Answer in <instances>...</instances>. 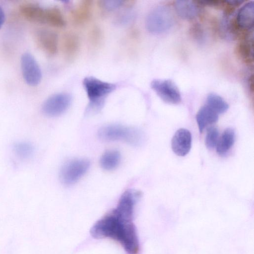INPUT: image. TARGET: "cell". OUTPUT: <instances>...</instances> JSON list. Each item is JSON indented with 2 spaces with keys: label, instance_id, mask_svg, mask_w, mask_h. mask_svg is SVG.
Masks as SVG:
<instances>
[{
  "label": "cell",
  "instance_id": "603a6c76",
  "mask_svg": "<svg viewBox=\"0 0 254 254\" xmlns=\"http://www.w3.org/2000/svg\"><path fill=\"white\" fill-rule=\"evenodd\" d=\"M16 155L19 158L25 160L31 157L34 153V147L29 142L21 141L16 143L13 146Z\"/></svg>",
  "mask_w": 254,
  "mask_h": 254
},
{
  "label": "cell",
  "instance_id": "e0dca14e",
  "mask_svg": "<svg viewBox=\"0 0 254 254\" xmlns=\"http://www.w3.org/2000/svg\"><path fill=\"white\" fill-rule=\"evenodd\" d=\"M45 23L56 28L64 26L65 19L59 7L52 6L45 9Z\"/></svg>",
  "mask_w": 254,
  "mask_h": 254
},
{
  "label": "cell",
  "instance_id": "3957f363",
  "mask_svg": "<svg viewBox=\"0 0 254 254\" xmlns=\"http://www.w3.org/2000/svg\"><path fill=\"white\" fill-rule=\"evenodd\" d=\"M100 138L106 141H122L133 146H139L144 141L143 132L136 127L119 125H109L98 132Z\"/></svg>",
  "mask_w": 254,
  "mask_h": 254
},
{
  "label": "cell",
  "instance_id": "8fae6325",
  "mask_svg": "<svg viewBox=\"0 0 254 254\" xmlns=\"http://www.w3.org/2000/svg\"><path fill=\"white\" fill-rule=\"evenodd\" d=\"M191 142L192 137L190 131L186 128H180L176 131L172 137V150L178 156H185L191 149Z\"/></svg>",
  "mask_w": 254,
  "mask_h": 254
},
{
  "label": "cell",
  "instance_id": "cb8c5ba5",
  "mask_svg": "<svg viewBox=\"0 0 254 254\" xmlns=\"http://www.w3.org/2000/svg\"><path fill=\"white\" fill-rule=\"evenodd\" d=\"M103 32L100 27L93 26L88 32V40L90 46L93 48H98L103 40Z\"/></svg>",
  "mask_w": 254,
  "mask_h": 254
},
{
  "label": "cell",
  "instance_id": "9c48e42d",
  "mask_svg": "<svg viewBox=\"0 0 254 254\" xmlns=\"http://www.w3.org/2000/svg\"><path fill=\"white\" fill-rule=\"evenodd\" d=\"M35 40L38 46L49 56L55 55L58 50L59 39L54 31L46 29L38 30L35 33Z\"/></svg>",
  "mask_w": 254,
  "mask_h": 254
},
{
  "label": "cell",
  "instance_id": "2e32d148",
  "mask_svg": "<svg viewBox=\"0 0 254 254\" xmlns=\"http://www.w3.org/2000/svg\"><path fill=\"white\" fill-rule=\"evenodd\" d=\"M218 120V114L206 105L201 107L196 115V121L200 133L206 127L215 123Z\"/></svg>",
  "mask_w": 254,
  "mask_h": 254
},
{
  "label": "cell",
  "instance_id": "4fadbf2b",
  "mask_svg": "<svg viewBox=\"0 0 254 254\" xmlns=\"http://www.w3.org/2000/svg\"><path fill=\"white\" fill-rule=\"evenodd\" d=\"M45 9L38 4L23 3L19 7L21 15L27 20L37 23H45Z\"/></svg>",
  "mask_w": 254,
  "mask_h": 254
},
{
  "label": "cell",
  "instance_id": "7c38bea8",
  "mask_svg": "<svg viewBox=\"0 0 254 254\" xmlns=\"http://www.w3.org/2000/svg\"><path fill=\"white\" fill-rule=\"evenodd\" d=\"M93 1L81 0L70 11V18L75 25H81L86 23L92 14Z\"/></svg>",
  "mask_w": 254,
  "mask_h": 254
},
{
  "label": "cell",
  "instance_id": "5b68a950",
  "mask_svg": "<svg viewBox=\"0 0 254 254\" xmlns=\"http://www.w3.org/2000/svg\"><path fill=\"white\" fill-rule=\"evenodd\" d=\"M89 160L84 158L75 159L65 163L60 172V178L64 185H70L78 181L88 171Z\"/></svg>",
  "mask_w": 254,
  "mask_h": 254
},
{
  "label": "cell",
  "instance_id": "4316f807",
  "mask_svg": "<svg viewBox=\"0 0 254 254\" xmlns=\"http://www.w3.org/2000/svg\"><path fill=\"white\" fill-rule=\"evenodd\" d=\"M5 20V14L2 7L0 5V29L2 26Z\"/></svg>",
  "mask_w": 254,
  "mask_h": 254
},
{
  "label": "cell",
  "instance_id": "30bf717a",
  "mask_svg": "<svg viewBox=\"0 0 254 254\" xmlns=\"http://www.w3.org/2000/svg\"><path fill=\"white\" fill-rule=\"evenodd\" d=\"M61 50L64 59L68 62H73L78 56L80 49L79 36L73 32L65 33L61 40Z\"/></svg>",
  "mask_w": 254,
  "mask_h": 254
},
{
  "label": "cell",
  "instance_id": "277c9868",
  "mask_svg": "<svg viewBox=\"0 0 254 254\" xmlns=\"http://www.w3.org/2000/svg\"><path fill=\"white\" fill-rule=\"evenodd\" d=\"M174 19L170 9L165 5H158L151 10L145 20L147 31L158 35L168 31L173 26Z\"/></svg>",
  "mask_w": 254,
  "mask_h": 254
},
{
  "label": "cell",
  "instance_id": "8992f818",
  "mask_svg": "<svg viewBox=\"0 0 254 254\" xmlns=\"http://www.w3.org/2000/svg\"><path fill=\"white\" fill-rule=\"evenodd\" d=\"M150 86L158 96L166 103L176 105L182 101L180 91L171 80L155 79L151 81Z\"/></svg>",
  "mask_w": 254,
  "mask_h": 254
},
{
  "label": "cell",
  "instance_id": "484cf974",
  "mask_svg": "<svg viewBox=\"0 0 254 254\" xmlns=\"http://www.w3.org/2000/svg\"><path fill=\"white\" fill-rule=\"evenodd\" d=\"M134 14L130 10L125 11L117 17L116 23L119 24H125L129 23L134 18Z\"/></svg>",
  "mask_w": 254,
  "mask_h": 254
},
{
  "label": "cell",
  "instance_id": "6da1fadb",
  "mask_svg": "<svg viewBox=\"0 0 254 254\" xmlns=\"http://www.w3.org/2000/svg\"><path fill=\"white\" fill-rule=\"evenodd\" d=\"M140 196L137 190L126 191L116 207L92 227L91 236L96 239H112L120 244L127 254H138L139 244L133 218Z\"/></svg>",
  "mask_w": 254,
  "mask_h": 254
},
{
  "label": "cell",
  "instance_id": "ba28073f",
  "mask_svg": "<svg viewBox=\"0 0 254 254\" xmlns=\"http://www.w3.org/2000/svg\"><path fill=\"white\" fill-rule=\"evenodd\" d=\"M23 77L30 86L38 85L42 79L41 68L34 57L29 53L23 54L20 60Z\"/></svg>",
  "mask_w": 254,
  "mask_h": 254
},
{
  "label": "cell",
  "instance_id": "5bb4252c",
  "mask_svg": "<svg viewBox=\"0 0 254 254\" xmlns=\"http://www.w3.org/2000/svg\"><path fill=\"white\" fill-rule=\"evenodd\" d=\"M254 21V5L253 1L244 4L239 10L236 23L239 28L250 30L253 27Z\"/></svg>",
  "mask_w": 254,
  "mask_h": 254
},
{
  "label": "cell",
  "instance_id": "ac0fdd59",
  "mask_svg": "<svg viewBox=\"0 0 254 254\" xmlns=\"http://www.w3.org/2000/svg\"><path fill=\"white\" fill-rule=\"evenodd\" d=\"M235 139V132L231 128L226 129L219 138L216 145L217 153L220 155H225L232 147Z\"/></svg>",
  "mask_w": 254,
  "mask_h": 254
},
{
  "label": "cell",
  "instance_id": "d6986e66",
  "mask_svg": "<svg viewBox=\"0 0 254 254\" xmlns=\"http://www.w3.org/2000/svg\"><path fill=\"white\" fill-rule=\"evenodd\" d=\"M121 158L120 153L118 150H109L102 155L100 164L103 169L108 171L112 170L119 165Z\"/></svg>",
  "mask_w": 254,
  "mask_h": 254
},
{
  "label": "cell",
  "instance_id": "7a4b0ae2",
  "mask_svg": "<svg viewBox=\"0 0 254 254\" xmlns=\"http://www.w3.org/2000/svg\"><path fill=\"white\" fill-rule=\"evenodd\" d=\"M82 84L89 100L86 109L89 114L100 111L107 97L117 88L116 84L104 81L93 76L85 77Z\"/></svg>",
  "mask_w": 254,
  "mask_h": 254
},
{
  "label": "cell",
  "instance_id": "44dd1931",
  "mask_svg": "<svg viewBox=\"0 0 254 254\" xmlns=\"http://www.w3.org/2000/svg\"><path fill=\"white\" fill-rule=\"evenodd\" d=\"M132 1L123 0H100L97 1L99 8L103 12H111L121 7H130L132 5Z\"/></svg>",
  "mask_w": 254,
  "mask_h": 254
},
{
  "label": "cell",
  "instance_id": "d4e9b609",
  "mask_svg": "<svg viewBox=\"0 0 254 254\" xmlns=\"http://www.w3.org/2000/svg\"><path fill=\"white\" fill-rule=\"evenodd\" d=\"M219 139V131L214 127H209L205 138V144L209 149L214 148L216 146Z\"/></svg>",
  "mask_w": 254,
  "mask_h": 254
},
{
  "label": "cell",
  "instance_id": "7402d4cb",
  "mask_svg": "<svg viewBox=\"0 0 254 254\" xmlns=\"http://www.w3.org/2000/svg\"><path fill=\"white\" fill-rule=\"evenodd\" d=\"M238 52L241 57L247 63L253 61V38L249 37L245 41L240 43L238 47Z\"/></svg>",
  "mask_w": 254,
  "mask_h": 254
},
{
  "label": "cell",
  "instance_id": "52a82bcc",
  "mask_svg": "<svg viewBox=\"0 0 254 254\" xmlns=\"http://www.w3.org/2000/svg\"><path fill=\"white\" fill-rule=\"evenodd\" d=\"M71 101V96L67 93L54 94L49 97L43 104L42 112L49 117L59 116L68 109Z\"/></svg>",
  "mask_w": 254,
  "mask_h": 254
},
{
  "label": "cell",
  "instance_id": "ffe728a7",
  "mask_svg": "<svg viewBox=\"0 0 254 254\" xmlns=\"http://www.w3.org/2000/svg\"><path fill=\"white\" fill-rule=\"evenodd\" d=\"M206 105L218 115L224 113L229 109V105L223 98L214 93L207 95Z\"/></svg>",
  "mask_w": 254,
  "mask_h": 254
},
{
  "label": "cell",
  "instance_id": "9a60e30c",
  "mask_svg": "<svg viewBox=\"0 0 254 254\" xmlns=\"http://www.w3.org/2000/svg\"><path fill=\"white\" fill-rule=\"evenodd\" d=\"M174 7L178 15L185 20L195 18L197 16L199 11L197 4L192 0H176Z\"/></svg>",
  "mask_w": 254,
  "mask_h": 254
}]
</instances>
